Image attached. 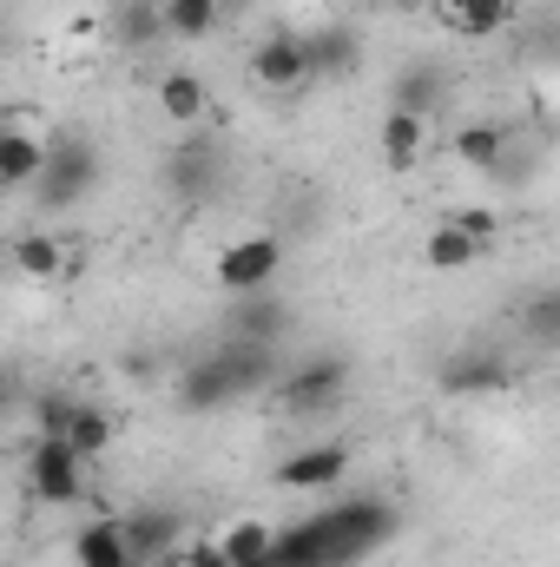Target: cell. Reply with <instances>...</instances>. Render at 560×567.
Instances as JSON below:
<instances>
[{
    "instance_id": "1",
    "label": "cell",
    "mask_w": 560,
    "mask_h": 567,
    "mask_svg": "<svg viewBox=\"0 0 560 567\" xmlns=\"http://www.w3.org/2000/svg\"><path fill=\"white\" fill-rule=\"evenodd\" d=\"M396 528H403V515H396L383 495H343V502H330L323 515H310V535H317L323 567L370 561L376 548H390V542H396Z\"/></svg>"
},
{
    "instance_id": "27",
    "label": "cell",
    "mask_w": 560,
    "mask_h": 567,
    "mask_svg": "<svg viewBox=\"0 0 560 567\" xmlns=\"http://www.w3.org/2000/svg\"><path fill=\"white\" fill-rule=\"evenodd\" d=\"M528 343H535V350H554L560 343V290H541V297L528 303Z\"/></svg>"
},
{
    "instance_id": "13",
    "label": "cell",
    "mask_w": 560,
    "mask_h": 567,
    "mask_svg": "<svg viewBox=\"0 0 560 567\" xmlns=\"http://www.w3.org/2000/svg\"><path fill=\"white\" fill-rule=\"evenodd\" d=\"M442 20L455 40H495L501 27H515V0H442Z\"/></svg>"
},
{
    "instance_id": "29",
    "label": "cell",
    "mask_w": 560,
    "mask_h": 567,
    "mask_svg": "<svg viewBox=\"0 0 560 567\" xmlns=\"http://www.w3.org/2000/svg\"><path fill=\"white\" fill-rule=\"evenodd\" d=\"M172 185H178V192H205V185H211V158H205V152H178V158H172Z\"/></svg>"
},
{
    "instance_id": "9",
    "label": "cell",
    "mask_w": 560,
    "mask_h": 567,
    "mask_svg": "<svg viewBox=\"0 0 560 567\" xmlns=\"http://www.w3.org/2000/svg\"><path fill=\"white\" fill-rule=\"evenodd\" d=\"M290 330V303L271 290H245L231 297V343H278Z\"/></svg>"
},
{
    "instance_id": "26",
    "label": "cell",
    "mask_w": 560,
    "mask_h": 567,
    "mask_svg": "<svg viewBox=\"0 0 560 567\" xmlns=\"http://www.w3.org/2000/svg\"><path fill=\"white\" fill-rule=\"evenodd\" d=\"M422 258H428L435 271H462V265H475V245H468L455 225H435V231H428V245H422Z\"/></svg>"
},
{
    "instance_id": "30",
    "label": "cell",
    "mask_w": 560,
    "mask_h": 567,
    "mask_svg": "<svg viewBox=\"0 0 560 567\" xmlns=\"http://www.w3.org/2000/svg\"><path fill=\"white\" fill-rule=\"evenodd\" d=\"M448 225H455V231H462V238H468L475 251H481V245H488V238L501 231V218H495V212H481V205H468V212H455Z\"/></svg>"
},
{
    "instance_id": "6",
    "label": "cell",
    "mask_w": 560,
    "mask_h": 567,
    "mask_svg": "<svg viewBox=\"0 0 560 567\" xmlns=\"http://www.w3.org/2000/svg\"><path fill=\"white\" fill-rule=\"evenodd\" d=\"M350 475V442H317V449H297L278 462V488H297V495H323Z\"/></svg>"
},
{
    "instance_id": "14",
    "label": "cell",
    "mask_w": 560,
    "mask_h": 567,
    "mask_svg": "<svg viewBox=\"0 0 560 567\" xmlns=\"http://www.w3.org/2000/svg\"><path fill=\"white\" fill-rule=\"evenodd\" d=\"M40 165H46V140L27 133V126H13V133L0 140V192H27V185L40 178Z\"/></svg>"
},
{
    "instance_id": "23",
    "label": "cell",
    "mask_w": 560,
    "mask_h": 567,
    "mask_svg": "<svg viewBox=\"0 0 560 567\" xmlns=\"http://www.w3.org/2000/svg\"><path fill=\"white\" fill-rule=\"evenodd\" d=\"M218 357H225V370H231L238 396H245V390H265V383L278 377V363H271V343H225Z\"/></svg>"
},
{
    "instance_id": "10",
    "label": "cell",
    "mask_w": 560,
    "mask_h": 567,
    "mask_svg": "<svg viewBox=\"0 0 560 567\" xmlns=\"http://www.w3.org/2000/svg\"><path fill=\"white\" fill-rule=\"evenodd\" d=\"M303 53H310V80H343V73H356V60H363V40H356V27H317V33H303Z\"/></svg>"
},
{
    "instance_id": "33",
    "label": "cell",
    "mask_w": 560,
    "mask_h": 567,
    "mask_svg": "<svg viewBox=\"0 0 560 567\" xmlns=\"http://www.w3.org/2000/svg\"><path fill=\"white\" fill-rule=\"evenodd\" d=\"M20 396H27V390H20V370H7V363H0V416H7Z\"/></svg>"
},
{
    "instance_id": "2",
    "label": "cell",
    "mask_w": 560,
    "mask_h": 567,
    "mask_svg": "<svg viewBox=\"0 0 560 567\" xmlns=\"http://www.w3.org/2000/svg\"><path fill=\"white\" fill-rule=\"evenodd\" d=\"M93 185H100V152L80 140V133H66V140L46 145V165H40V178H33V198H40L46 212H73Z\"/></svg>"
},
{
    "instance_id": "5",
    "label": "cell",
    "mask_w": 560,
    "mask_h": 567,
    "mask_svg": "<svg viewBox=\"0 0 560 567\" xmlns=\"http://www.w3.org/2000/svg\"><path fill=\"white\" fill-rule=\"evenodd\" d=\"M283 271V245L278 238H238L225 258H218V290H231V297H245V290H271V278Z\"/></svg>"
},
{
    "instance_id": "19",
    "label": "cell",
    "mask_w": 560,
    "mask_h": 567,
    "mask_svg": "<svg viewBox=\"0 0 560 567\" xmlns=\"http://www.w3.org/2000/svg\"><path fill=\"white\" fill-rule=\"evenodd\" d=\"M73 561L80 567H133L120 522H86V528L73 535Z\"/></svg>"
},
{
    "instance_id": "34",
    "label": "cell",
    "mask_w": 560,
    "mask_h": 567,
    "mask_svg": "<svg viewBox=\"0 0 560 567\" xmlns=\"http://www.w3.org/2000/svg\"><path fill=\"white\" fill-rule=\"evenodd\" d=\"M13 126H20V113H7V106H0V140H7Z\"/></svg>"
},
{
    "instance_id": "18",
    "label": "cell",
    "mask_w": 560,
    "mask_h": 567,
    "mask_svg": "<svg viewBox=\"0 0 560 567\" xmlns=\"http://www.w3.org/2000/svg\"><path fill=\"white\" fill-rule=\"evenodd\" d=\"M422 145H428V120H416V113H390L383 120V165L390 172H416Z\"/></svg>"
},
{
    "instance_id": "24",
    "label": "cell",
    "mask_w": 560,
    "mask_h": 567,
    "mask_svg": "<svg viewBox=\"0 0 560 567\" xmlns=\"http://www.w3.org/2000/svg\"><path fill=\"white\" fill-rule=\"evenodd\" d=\"M218 7L225 0H158V20L178 40H205V33H218Z\"/></svg>"
},
{
    "instance_id": "7",
    "label": "cell",
    "mask_w": 560,
    "mask_h": 567,
    "mask_svg": "<svg viewBox=\"0 0 560 567\" xmlns=\"http://www.w3.org/2000/svg\"><path fill=\"white\" fill-rule=\"evenodd\" d=\"M251 80L271 86V93H290V86H310V53H303V33H271L251 47Z\"/></svg>"
},
{
    "instance_id": "22",
    "label": "cell",
    "mask_w": 560,
    "mask_h": 567,
    "mask_svg": "<svg viewBox=\"0 0 560 567\" xmlns=\"http://www.w3.org/2000/svg\"><path fill=\"white\" fill-rule=\"evenodd\" d=\"M218 555L231 567H271L265 555H271V528L265 522H251V515H238L225 535H218Z\"/></svg>"
},
{
    "instance_id": "8",
    "label": "cell",
    "mask_w": 560,
    "mask_h": 567,
    "mask_svg": "<svg viewBox=\"0 0 560 567\" xmlns=\"http://www.w3.org/2000/svg\"><path fill=\"white\" fill-rule=\"evenodd\" d=\"M120 535H126L133 567H145V561H158V555H172V548L185 542V522H178V508H133V515L120 522Z\"/></svg>"
},
{
    "instance_id": "28",
    "label": "cell",
    "mask_w": 560,
    "mask_h": 567,
    "mask_svg": "<svg viewBox=\"0 0 560 567\" xmlns=\"http://www.w3.org/2000/svg\"><path fill=\"white\" fill-rule=\"evenodd\" d=\"M120 33H126V40H158V33H165V20H158V0H126V7H120Z\"/></svg>"
},
{
    "instance_id": "31",
    "label": "cell",
    "mask_w": 560,
    "mask_h": 567,
    "mask_svg": "<svg viewBox=\"0 0 560 567\" xmlns=\"http://www.w3.org/2000/svg\"><path fill=\"white\" fill-rule=\"evenodd\" d=\"M66 410H73V396H40V403H33L40 435H60V429H66Z\"/></svg>"
},
{
    "instance_id": "11",
    "label": "cell",
    "mask_w": 560,
    "mask_h": 567,
    "mask_svg": "<svg viewBox=\"0 0 560 567\" xmlns=\"http://www.w3.org/2000/svg\"><path fill=\"white\" fill-rule=\"evenodd\" d=\"M508 383H515V370L501 357H488V350H468V357H448L442 363V390L448 396H495Z\"/></svg>"
},
{
    "instance_id": "20",
    "label": "cell",
    "mask_w": 560,
    "mask_h": 567,
    "mask_svg": "<svg viewBox=\"0 0 560 567\" xmlns=\"http://www.w3.org/2000/svg\"><path fill=\"white\" fill-rule=\"evenodd\" d=\"M158 113L172 126H198L205 120V80L198 73H165L158 80Z\"/></svg>"
},
{
    "instance_id": "15",
    "label": "cell",
    "mask_w": 560,
    "mask_h": 567,
    "mask_svg": "<svg viewBox=\"0 0 560 567\" xmlns=\"http://www.w3.org/2000/svg\"><path fill=\"white\" fill-rule=\"evenodd\" d=\"M113 435H120V429H113V416H106L100 403H73V410H66V429H60V442H66L80 462L106 455V449H113Z\"/></svg>"
},
{
    "instance_id": "25",
    "label": "cell",
    "mask_w": 560,
    "mask_h": 567,
    "mask_svg": "<svg viewBox=\"0 0 560 567\" xmlns=\"http://www.w3.org/2000/svg\"><path fill=\"white\" fill-rule=\"evenodd\" d=\"M271 567H323V555H317V535H310V515L303 522H290V528H271V555H265Z\"/></svg>"
},
{
    "instance_id": "16",
    "label": "cell",
    "mask_w": 560,
    "mask_h": 567,
    "mask_svg": "<svg viewBox=\"0 0 560 567\" xmlns=\"http://www.w3.org/2000/svg\"><path fill=\"white\" fill-rule=\"evenodd\" d=\"M442 93H448L442 66H428V60H422V66H409V73H396V93H390L396 106H390V113H416V120H428V113L442 106Z\"/></svg>"
},
{
    "instance_id": "12",
    "label": "cell",
    "mask_w": 560,
    "mask_h": 567,
    "mask_svg": "<svg viewBox=\"0 0 560 567\" xmlns=\"http://www.w3.org/2000/svg\"><path fill=\"white\" fill-rule=\"evenodd\" d=\"M231 396H238V383H231L225 357H205V363H191V370L178 377V410H185V416H211V410H225Z\"/></svg>"
},
{
    "instance_id": "4",
    "label": "cell",
    "mask_w": 560,
    "mask_h": 567,
    "mask_svg": "<svg viewBox=\"0 0 560 567\" xmlns=\"http://www.w3.org/2000/svg\"><path fill=\"white\" fill-rule=\"evenodd\" d=\"M343 396H350V363H343V357H310V363H297L278 390V403L290 416H323V410H336Z\"/></svg>"
},
{
    "instance_id": "3",
    "label": "cell",
    "mask_w": 560,
    "mask_h": 567,
    "mask_svg": "<svg viewBox=\"0 0 560 567\" xmlns=\"http://www.w3.org/2000/svg\"><path fill=\"white\" fill-rule=\"evenodd\" d=\"M27 488H33V502L66 508V502L86 495V462L60 435H33V449H27Z\"/></svg>"
},
{
    "instance_id": "21",
    "label": "cell",
    "mask_w": 560,
    "mask_h": 567,
    "mask_svg": "<svg viewBox=\"0 0 560 567\" xmlns=\"http://www.w3.org/2000/svg\"><path fill=\"white\" fill-rule=\"evenodd\" d=\"M13 265H20L33 284H60V271H66V251H60V238H53V231H20Z\"/></svg>"
},
{
    "instance_id": "32",
    "label": "cell",
    "mask_w": 560,
    "mask_h": 567,
    "mask_svg": "<svg viewBox=\"0 0 560 567\" xmlns=\"http://www.w3.org/2000/svg\"><path fill=\"white\" fill-rule=\"evenodd\" d=\"M185 567H231V561L218 555V542H191L185 548Z\"/></svg>"
},
{
    "instance_id": "17",
    "label": "cell",
    "mask_w": 560,
    "mask_h": 567,
    "mask_svg": "<svg viewBox=\"0 0 560 567\" xmlns=\"http://www.w3.org/2000/svg\"><path fill=\"white\" fill-rule=\"evenodd\" d=\"M508 145H515V126L481 120V126H462V133H455V158L475 165V172H495V165L508 158Z\"/></svg>"
}]
</instances>
